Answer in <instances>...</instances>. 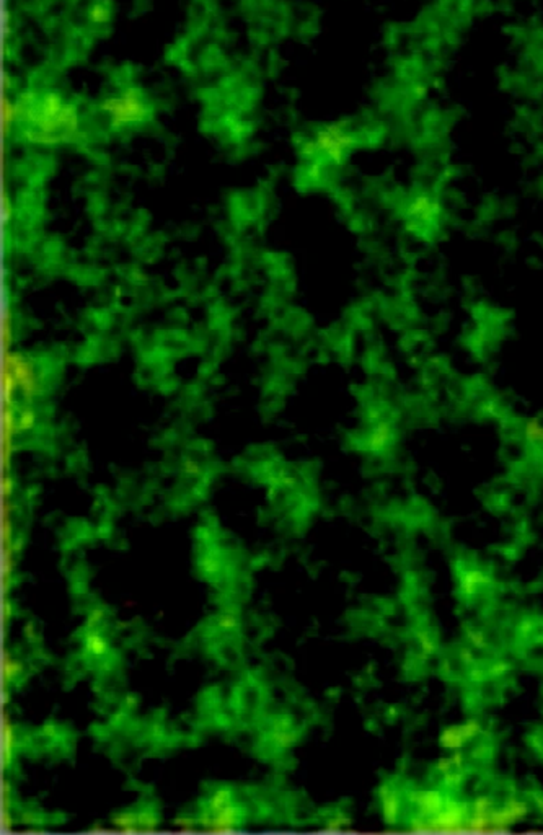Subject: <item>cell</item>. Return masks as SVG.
<instances>
[{"label": "cell", "instance_id": "cell-4", "mask_svg": "<svg viewBox=\"0 0 543 835\" xmlns=\"http://www.w3.org/2000/svg\"><path fill=\"white\" fill-rule=\"evenodd\" d=\"M437 212H439V206H437L436 201L429 198V196H418V198L413 199V203H411L410 206L411 217H414L416 221L431 222L436 219Z\"/></svg>", "mask_w": 543, "mask_h": 835}, {"label": "cell", "instance_id": "cell-8", "mask_svg": "<svg viewBox=\"0 0 543 835\" xmlns=\"http://www.w3.org/2000/svg\"><path fill=\"white\" fill-rule=\"evenodd\" d=\"M89 649L93 654H103L107 651V645H104L103 638L98 636V633H90L89 635Z\"/></svg>", "mask_w": 543, "mask_h": 835}, {"label": "cell", "instance_id": "cell-7", "mask_svg": "<svg viewBox=\"0 0 543 835\" xmlns=\"http://www.w3.org/2000/svg\"><path fill=\"white\" fill-rule=\"evenodd\" d=\"M392 436H393V432H392V427H390V424H387V423L379 424L370 436V447L372 449L385 447V445H388L390 441H392Z\"/></svg>", "mask_w": 543, "mask_h": 835}, {"label": "cell", "instance_id": "cell-2", "mask_svg": "<svg viewBox=\"0 0 543 835\" xmlns=\"http://www.w3.org/2000/svg\"><path fill=\"white\" fill-rule=\"evenodd\" d=\"M98 111L115 133L141 128L152 118V107L137 85L128 84L108 93L98 103Z\"/></svg>", "mask_w": 543, "mask_h": 835}, {"label": "cell", "instance_id": "cell-5", "mask_svg": "<svg viewBox=\"0 0 543 835\" xmlns=\"http://www.w3.org/2000/svg\"><path fill=\"white\" fill-rule=\"evenodd\" d=\"M16 121H19V109H16L15 98L3 95V97H2V131H3V135H7V134L12 133V129L16 126Z\"/></svg>", "mask_w": 543, "mask_h": 835}, {"label": "cell", "instance_id": "cell-1", "mask_svg": "<svg viewBox=\"0 0 543 835\" xmlns=\"http://www.w3.org/2000/svg\"><path fill=\"white\" fill-rule=\"evenodd\" d=\"M16 126L25 141L36 146H59L72 142L80 134L82 115L78 104L54 89H28L15 97Z\"/></svg>", "mask_w": 543, "mask_h": 835}, {"label": "cell", "instance_id": "cell-6", "mask_svg": "<svg viewBox=\"0 0 543 835\" xmlns=\"http://www.w3.org/2000/svg\"><path fill=\"white\" fill-rule=\"evenodd\" d=\"M87 19H89L91 25L103 26L111 20V10H109V7L104 2H95L91 3L89 10H87Z\"/></svg>", "mask_w": 543, "mask_h": 835}, {"label": "cell", "instance_id": "cell-3", "mask_svg": "<svg viewBox=\"0 0 543 835\" xmlns=\"http://www.w3.org/2000/svg\"><path fill=\"white\" fill-rule=\"evenodd\" d=\"M313 144L320 154L325 155L326 159H330L331 162H341L344 159L348 148L351 147L353 139L338 126H331L325 131H320Z\"/></svg>", "mask_w": 543, "mask_h": 835}]
</instances>
